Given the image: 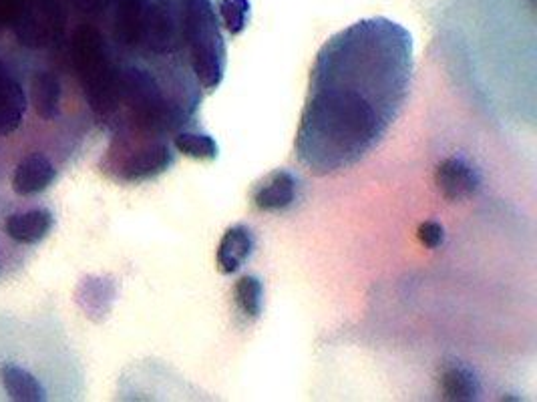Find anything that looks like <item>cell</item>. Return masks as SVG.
<instances>
[{
    "label": "cell",
    "instance_id": "cell-1",
    "mask_svg": "<svg viewBox=\"0 0 537 402\" xmlns=\"http://www.w3.org/2000/svg\"><path fill=\"white\" fill-rule=\"evenodd\" d=\"M413 67V37L399 23L367 19L334 35L310 73L298 161L330 175L373 153L405 107Z\"/></svg>",
    "mask_w": 537,
    "mask_h": 402
},
{
    "label": "cell",
    "instance_id": "cell-2",
    "mask_svg": "<svg viewBox=\"0 0 537 402\" xmlns=\"http://www.w3.org/2000/svg\"><path fill=\"white\" fill-rule=\"evenodd\" d=\"M182 33L198 83L208 93L216 91L226 73V43L210 0H186Z\"/></svg>",
    "mask_w": 537,
    "mask_h": 402
},
{
    "label": "cell",
    "instance_id": "cell-3",
    "mask_svg": "<svg viewBox=\"0 0 537 402\" xmlns=\"http://www.w3.org/2000/svg\"><path fill=\"white\" fill-rule=\"evenodd\" d=\"M73 65L85 89L91 109L109 117L119 109V71L111 63L103 35L93 27H81L73 35Z\"/></svg>",
    "mask_w": 537,
    "mask_h": 402
},
{
    "label": "cell",
    "instance_id": "cell-4",
    "mask_svg": "<svg viewBox=\"0 0 537 402\" xmlns=\"http://www.w3.org/2000/svg\"><path fill=\"white\" fill-rule=\"evenodd\" d=\"M119 103L127 105L137 129L149 135L161 137L182 123V107L169 105L157 79L139 67L119 73Z\"/></svg>",
    "mask_w": 537,
    "mask_h": 402
},
{
    "label": "cell",
    "instance_id": "cell-5",
    "mask_svg": "<svg viewBox=\"0 0 537 402\" xmlns=\"http://www.w3.org/2000/svg\"><path fill=\"white\" fill-rule=\"evenodd\" d=\"M175 161L171 147L159 135L147 137V141L137 143L125 151V157L119 163V175L127 181L151 179L167 171Z\"/></svg>",
    "mask_w": 537,
    "mask_h": 402
},
{
    "label": "cell",
    "instance_id": "cell-6",
    "mask_svg": "<svg viewBox=\"0 0 537 402\" xmlns=\"http://www.w3.org/2000/svg\"><path fill=\"white\" fill-rule=\"evenodd\" d=\"M252 199L260 212H288L300 199V177L288 169H276L256 185Z\"/></svg>",
    "mask_w": 537,
    "mask_h": 402
},
{
    "label": "cell",
    "instance_id": "cell-7",
    "mask_svg": "<svg viewBox=\"0 0 537 402\" xmlns=\"http://www.w3.org/2000/svg\"><path fill=\"white\" fill-rule=\"evenodd\" d=\"M435 183L445 199L465 201L481 189L483 177L467 157L451 155L437 165Z\"/></svg>",
    "mask_w": 537,
    "mask_h": 402
},
{
    "label": "cell",
    "instance_id": "cell-8",
    "mask_svg": "<svg viewBox=\"0 0 537 402\" xmlns=\"http://www.w3.org/2000/svg\"><path fill=\"white\" fill-rule=\"evenodd\" d=\"M141 43L155 55H167L177 43V17L169 3H157L147 7Z\"/></svg>",
    "mask_w": 537,
    "mask_h": 402
},
{
    "label": "cell",
    "instance_id": "cell-9",
    "mask_svg": "<svg viewBox=\"0 0 537 402\" xmlns=\"http://www.w3.org/2000/svg\"><path fill=\"white\" fill-rule=\"evenodd\" d=\"M256 236L244 226L236 224L226 230L220 246H218V268L222 274L232 276L244 268V264L254 256Z\"/></svg>",
    "mask_w": 537,
    "mask_h": 402
},
{
    "label": "cell",
    "instance_id": "cell-10",
    "mask_svg": "<svg viewBox=\"0 0 537 402\" xmlns=\"http://www.w3.org/2000/svg\"><path fill=\"white\" fill-rule=\"evenodd\" d=\"M439 390L441 398L445 400L471 402L481 396V380L469 364L461 360H449L441 366Z\"/></svg>",
    "mask_w": 537,
    "mask_h": 402
},
{
    "label": "cell",
    "instance_id": "cell-11",
    "mask_svg": "<svg viewBox=\"0 0 537 402\" xmlns=\"http://www.w3.org/2000/svg\"><path fill=\"white\" fill-rule=\"evenodd\" d=\"M55 175L57 171L51 159L41 153H33L17 165L13 175V189L19 195H33L47 189L53 183Z\"/></svg>",
    "mask_w": 537,
    "mask_h": 402
},
{
    "label": "cell",
    "instance_id": "cell-12",
    "mask_svg": "<svg viewBox=\"0 0 537 402\" xmlns=\"http://www.w3.org/2000/svg\"><path fill=\"white\" fill-rule=\"evenodd\" d=\"M27 111V95L23 87L11 77V73L0 77V135L15 133Z\"/></svg>",
    "mask_w": 537,
    "mask_h": 402
},
{
    "label": "cell",
    "instance_id": "cell-13",
    "mask_svg": "<svg viewBox=\"0 0 537 402\" xmlns=\"http://www.w3.org/2000/svg\"><path fill=\"white\" fill-rule=\"evenodd\" d=\"M147 0H117L115 5V39L123 47H135L143 37Z\"/></svg>",
    "mask_w": 537,
    "mask_h": 402
},
{
    "label": "cell",
    "instance_id": "cell-14",
    "mask_svg": "<svg viewBox=\"0 0 537 402\" xmlns=\"http://www.w3.org/2000/svg\"><path fill=\"white\" fill-rule=\"evenodd\" d=\"M53 228V216L47 210H31L15 214L7 222V234L21 244L41 242Z\"/></svg>",
    "mask_w": 537,
    "mask_h": 402
},
{
    "label": "cell",
    "instance_id": "cell-15",
    "mask_svg": "<svg viewBox=\"0 0 537 402\" xmlns=\"http://www.w3.org/2000/svg\"><path fill=\"white\" fill-rule=\"evenodd\" d=\"M0 378H3V386L13 400L19 402L45 400L43 384L31 372H27L17 364H5L0 368Z\"/></svg>",
    "mask_w": 537,
    "mask_h": 402
},
{
    "label": "cell",
    "instance_id": "cell-16",
    "mask_svg": "<svg viewBox=\"0 0 537 402\" xmlns=\"http://www.w3.org/2000/svg\"><path fill=\"white\" fill-rule=\"evenodd\" d=\"M33 105L39 117L51 121L59 115V105H61V81L55 73L49 71H39L33 81Z\"/></svg>",
    "mask_w": 537,
    "mask_h": 402
},
{
    "label": "cell",
    "instance_id": "cell-17",
    "mask_svg": "<svg viewBox=\"0 0 537 402\" xmlns=\"http://www.w3.org/2000/svg\"><path fill=\"white\" fill-rule=\"evenodd\" d=\"M175 149L192 159H202V161H212L220 155V147L216 139L200 129H184L177 131L173 137Z\"/></svg>",
    "mask_w": 537,
    "mask_h": 402
},
{
    "label": "cell",
    "instance_id": "cell-18",
    "mask_svg": "<svg viewBox=\"0 0 537 402\" xmlns=\"http://www.w3.org/2000/svg\"><path fill=\"white\" fill-rule=\"evenodd\" d=\"M234 298H236V306H238L242 316H246L248 320H258L262 310H264V286H262V280L258 276H254V274L242 276L236 282Z\"/></svg>",
    "mask_w": 537,
    "mask_h": 402
},
{
    "label": "cell",
    "instance_id": "cell-19",
    "mask_svg": "<svg viewBox=\"0 0 537 402\" xmlns=\"http://www.w3.org/2000/svg\"><path fill=\"white\" fill-rule=\"evenodd\" d=\"M220 15L230 35H240L248 27L250 0H220Z\"/></svg>",
    "mask_w": 537,
    "mask_h": 402
},
{
    "label": "cell",
    "instance_id": "cell-20",
    "mask_svg": "<svg viewBox=\"0 0 537 402\" xmlns=\"http://www.w3.org/2000/svg\"><path fill=\"white\" fill-rule=\"evenodd\" d=\"M417 236H419V242L429 250H437L445 244V228L435 220L423 222L417 230Z\"/></svg>",
    "mask_w": 537,
    "mask_h": 402
},
{
    "label": "cell",
    "instance_id": "cell-21",
    "mask_svg": "<svg viewBox=\"0 0 537 402\" xmlns=\"http://www.w3.org/2000/svg\"><path fill=\"white\" fill-rule=\"evenodd\" d=\"M73 5H75L81 13L97 15V13H103V11L111 5V0H73Z\"/></svg>",
    "mask_w": 537,
    "mask_h": 402
},
{
    "label": "cell",
    "instance_id": "cell-22",
    "mask_svg": "<svg viewBox=\"0 0 537 402\" xmlns=\"http://www.w3.org/2000/svg\"><path fill=\"white\" fill-rule=\"evenodd\" d=\"M9 73V69H7V65L3 63V61H0V77H3V75H7Z\"/></svg>",
    "mask_w": 537,
    "mask_h": 402
}]
</instances>
